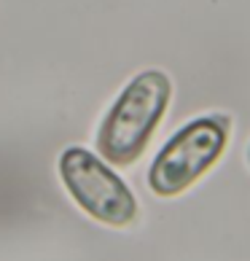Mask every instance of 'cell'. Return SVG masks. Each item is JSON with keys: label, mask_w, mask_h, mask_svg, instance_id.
Masks as SVG:
<instances>
[{"label": "cell", "mask_w": 250, "mask_h": 261, "mask_svg": "<svg viewBox=\"0 0 250 261\" xmlns=\"http://www.w3.org/2000/svg\"><path fill=\"white\" fill-rule=\"evenodd\" d=\"M172 84L161 70H143L124 86L97 129V151L105 162L127 167L146 151L164 119Z\"/></svg>", "instance_id": "6da1fadb"}, {"label": "cell", "mask_w": 250, "mask_h": 261, "mask_svg": "<svg viewBox=\"0 0 250 261\" xmlns=\"http://www.w3.org/2000/svg\"><path fill=\"white\" fill-rule=\"evenodd\" d=\"M229 143L226 116H202L188 121L164 143L148 170V186L159 197H175L220 159Z\"/></svg>", "instance_id": "7a4b0ae2"}, {"label": "cell", "mask_w": 250, "mask_h": 261, "mask_svg": "<svg viewBox=\"0 0 250 261\" xmlns=\"http://www.w3.org/2000/svg\"><path fill=\"white\" fill-rule=\"evenodd\" d=\"M60 178L75 205L94 221L110 226H127L137 218V199L97 153L70 146L60 156Z\"/></svg>", "instance_id": "3957f363"}, {"label": "cell", "mask_w": 250, "mask_h": 261, "mask_svg": "<svg viewBox=\"0 0 250 261\" xmlns=\"http://www.w3.org/2000/svg\"><path fill=\"white\" fill-rule=\"evenodd\" d=\"M247 159H250V151H247Z\"/></svg>", "instance_id": "277c9868"}]
</instances>
